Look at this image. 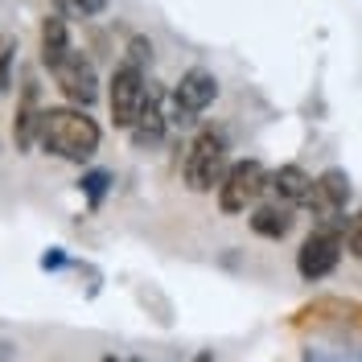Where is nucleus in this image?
Returning <instances> with one entry per match:
<instances>
[{
  "label": "nucleus",
  "mask_w": 362,
  "mask_h": 362,
  "mask_svg": "<svg viewBox=\"0 0 362 362\" xmlns=\"http://www.w3.org/2000/svg\"><path fill=\"white\" fill-rule=\"evenodd\" d=\"M103 362H119V358H112V354H107V358H103Z\"/></svg>",
  "instance_id": "21"
},
{
  "label": "nucleus",
  "mask_w": 362,
  "mask_h": 362,
  "mask_svg": "<svg viewBox=\"0 0 362 362\" xmlns=\"http://www.w3.org/2000/svg\"><path fill=\"white\" fill-rule=\"evenodd\" d=\"M148 58H153V42H148V37H132V42H128V62H132V66H144Z\"/></svg>",
  "instance_id": "18"
},
{
  "label": "nucleus",
  "mask_w": 362,
  "mask_h": 362,
  "mask_svg": "<svg viewBox=\"0 0 362 362\" xmlns=\"http://www.w3.org/2000/svg\"><path fill=\"white\" fill-rule=\"evenodd\" d=\"M268 189H272V198H276L280 206L296 210V206L309 202V194H313V177H309L300 165H280V169L268 177Z\"/></svg>",
  "instance_id": "9"
},
{
  "label": "nucleus",
  "mask_w": 362,
  "mask_h": 362,
  "mask_svg": "<svg viewBox=\"0 0 362 362\" xmlns=\"http://www.w3.org/2000/svg\"><path fill=\"white\" fill-rule=\"evenodd\" d=\"M194 362H214V358H210V354H198V358H194Z\"/></svg>",
  "instance_id": "20"
},
{
  "label": "nucleus",
  "mask_w": 362,
  "mask_h": 362,
  "mask_svg": "<svg viewBox=\"0 0 362 362\" xmlns=\"http://www.w3.org/2000/svg\"><path fill=\"white\" fill-rule=\"evenodd\" d=\"M148 83H144V70L132 66V62H124V66H115L112 83H107V112H112V124L115 128H128L132 132L140 112H144V103H148Z\"/></svg>",
  "instance_id": "3"
},
{
  "label": "nucleus",
  "mask_w": 362,
  "mask_h": 362,
  "mask_svg": "<svg viewBox=\"0 0 362 362\" xmlns=\"http://www.w3.org/2000/svg\"><path fill=\"white\" fill-rule=\"evenodd\" d=\"M99 140H103V132L83 107H45L42 112L37 144L45 153H54V157L83 165V160H90L99 153Z\"/></svg>",
  "instance_id": "1"
},
{
  "label": "nucleus",
  "mask_w": 362,
  "mask_h": 362,
  "mask_svg": "<svg viewBox=\"0 0 362 362\" xmlns=\"http://www.w3.org/2000/svg\"><path fill=\"white\" fill-rule=\"evenodd\" d=\"M70 49H74V45H70L66 17H58V13H54V17H45V21H42V62L54 70L70 54Z\"/></svg>",
  "instance_id": "11"
},
{
  "label": "nucleus",
  "mask_w": 362,
  "mask_h": 362,
  "mask_svg": "<svg viewBox=\"0 0 362 362\" xmlns=\"http://www.w3.org/2000/svg\"><path fill=\"white\" fill-rule=\"evenodd\" d=\"M13 54H17V42H13V37H0V90H8V66H13Z\"/></svg>",
  "instance_id": "17"
},
{
  "label": "nucleus",
  "mask_w": 362,
  "mask_h": 362,
  "mask_svg": "<svg viewBox=\"0 0 362 362\" xmlns=\"http://www.w3.org/2000/svg\"><path fill=\"white\" fill-rule=\"evenodd\" d=\"M83 194H87V202L90 206H99L103 202V194H107V185H112V173L107 169H90V173H83Z\"/></svg>",
  "instance_id": "15"
},
{
  "label": "nucleus",
  "mask_w": 362,
  "mask_h": 362,
  "mask_svg": "<svg viewBox=\"0 0 362 362\" xmlns=\"http://www.w3.org/2000/svg\"><path fill=\"white\" fill-rule=\"evenodd\" d=\"M42 268H62V251H45V255H42Z\"/></svg>",
  "instance_id": "19"
},
{
  "label": "nucleus",
  "mask_w": 362,
  "mask_h": 362,
  "mask_svg": "<svg viewBox=\"0 0 362 362\" xmlns=\"http://www.w3.org/2000/svg\"><path fill=\"white\" fill-rule=\"evenodd\" d=\"M42 112L45 107H37V87L29 83L21 95V103H17V115H13V140H17V148H29L33 140H37V124H42Z\"/></svg>",
  "instance_id": "10"
},
{
  "label": "nucleus",
  "mask_w": 362,
  "mask_h": 362,
  "mask_svg": "<svg viewBox=\"0 0 362 362\" xmlns=\"http://www.w3.org/2000/svg\"><path fill=\"white\" fill-rule=\"evenodd\" d=\"M136 362H144V358H136Z\"/></svg>",
  "instance_id": "22"
},
{
  "label": "nucleus",
  "mask_w": 362,
  "mask_h": 362,
  "mask_svg": "<svg viewBox=\"0 0 362 362\" xmlns=\"http://www.w3.org/2000/svg\"><path fill=\"white\" fill-rule=\"evenodd\" d=\"M49 74H54V83L62 87V95H66L70 103H78L83 112L95 103V95H99V74H95V66H90V58H83L78 49H70Z\"/></svg>",
  "instance_id": "7"
},
{
  "label": "nucleus",
  "mask_w": 362,
  "mask_h": 362,
  "mask_svg": "<svg viewBox=\"0 0 362 362\" xmlns=\"http://www.w3.org/2000/svg\"><path fill=\"white\" fill-rule=\"evenodd\" d=\"M341 251H346V230H341L338 223L313 226L309 239L296 251V272H300V280H309V284H313V280H325V276L341 264Z\"/></svg>",
  "instance_id": "4"
},
{
  "label": "nucleus",
  "mask_w": 362,
  "mask_h": 362,
  "mask_svg": "<svg viewBox=\"0 0 362 362\" xmlns=\"http://www.w3.org/2000/svg\"><path fill=\"white\" fill-rule=\"evenodd\" d=\"M226 140L223 132H214V128H202V132L189 140V148H185V165H181V177L185 185L194 189V194H210V189H218L226 177Z\"/></svg>",
  "instance_id": "2"
},
{
  "label": "nucleus",
  "mask_w": 362,
  "mask_h": 362,
  "mask_svg": "<svg viewBox=\"0 0 362 362\" xmlns=\"http://www.w3.org/2000/svg\"><path fill=\"white\" fill-rule=\"evenodd\" d=\"M107 8V0H58V17H74V21H87L95 13H103Z\"/></svg>",
  "instance_id": "14"
},
{
  "label": "nucleus",
  "mask_w": 362,
  "mask_h": 362,
  "mask_svg": "<svg viewBox=\"0 0 362 362\" xmlns=\"http://www.w3.org/2000/svg\"><path fill=\"white\" fill-rule=\"evenodd\" d=\"M160 136H165V115H160L157 95H148V103H144V112H140V119L132 128V140L136 144H157Z\"/></svg>",
  "instance_id": "13"
},
{
  "label": "nucleus",
  "mask_w": 362,
  "mask_h": 362,
  "mask_svg": "<svg viewBox=\"0 0 362 362\" xmlns=\"http://www.w3.org/2000/svg\"><path fill=\"white\" fill-rule=\"evenodd\" d=\"M214 99H218V78L202 66L185 70L173 87V124H194V115H202Z\"/></svg>",
  "instance_id": "6"
},
{
  "label": "nucleus",
  "mask_w": 362,
  "mask_h": 362,
  "mask_svg": "<svg viewBox=\"0 0 362 362\" xmlns=\"http://www.w3.org/2000/svg\"><path fill=\"white\" fill-rule=\"evenodd\" d=\"M251 230L259 239H284L293 230V210L280 202H268V206H255L251 210Z\"/></svg>",
  "instance_id": "12"
},
{
  "label": "nucleus",
  "mask_w": 362,
  "mask_h": 362,
  "mask_svg": "<svg viewBox=\"0 0 362 362\" xmlns=\"http://www.w3.org/2000/svg\"><path fill=\"white\" fill-rule=\"evenodd\" d=\"M268 189V169L259 160H235L218 185V210L223 214H243L259 194Z\"/></svg>",
  "instance_id": "5"
},
{
  "label": "nucleus",
  "mask_w": 362,
  "mask_h": 362,
  "mask_svg": "<svg viewBox=\"0 0 362 362\" xmlns=\"http://www.w3.org/2000/svg\"><path fill=\"white\" fill-rule=\"evenodd\" d=\"M350 198V177L341 173V169H325L321 177H313V194H309V210H313V218L321 226H334L341 214V206Z\"/></svg>",
  "instance_id": "8"
},
{
  "label": "nucleus",
  "mask_w": 362,
  "mask_h": 362,
  "mask_svg": "<svg viewBox=\"0 0 362 362\" xmlns=\"http://www.w3.org/2000/svg\"><path fill=\"white\" fill-rule=\"evenodd\" d=\"M346 251H350L354 259H362V210L350 218V226H346Z\"/></svg>",
  "instance_id": "16"
}]
</instances>
